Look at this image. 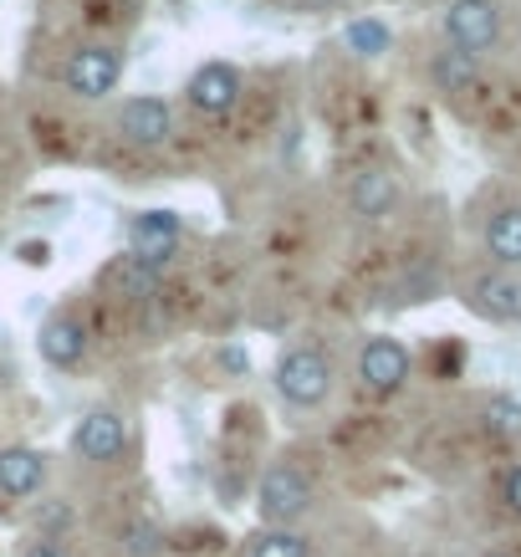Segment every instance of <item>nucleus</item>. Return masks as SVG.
Segmentation results:
<instances>
[{"instance_id": "1", "label": "nucleus", "mask_w": 521, "mask_h": 557, "mask_svg": "<svg viewBox=\"0 0 521 557\" xmlns=\"http://www.w3.org/2000/svg\"><path fill=\"white\" fill-rule=\"evenodd\" d=\"M271 384L282 394L291 409H318L327 405V394H333V358L312 348V343H291L282 348L276 358V373H271Z\"/></svg>"}, {"instance_id": "2", "label": "nucleus", "mask_w": 521, "mask_h": 557, "mask_svg": "<svg viewBox=\"0 0 521 557\" xmlns=\"http://www.w3.org/2000/svg\"><path fill=\"white\" fill-rule=\"evenodd\" d=\"M256 511L271 532H291L312 511V481L297 460H271L261 486H256Z\"/></svg>"}, {"instance_id": "3", "label": "nucleus", "mask_w": 521, "mask_h": 557, "mask_svg": "<svg viewBox=\"0 0 521 557\" xmlns=\"http://www.w3.org/2000/svg\"><path fill=\"white\" fill-rule=\"evenodd\" d=\"M445 41L481 62L501 41V5L496 0H450L445 5Z\"/></svg>"}, {"instance_id": "4", "label": "nucleus", "mask_w": 521, "mask_h": 557, "mask_svg": "<svg viewBox=\"0 0 521 557\" xmlns=\"http://www.w3.org/2000/svg\"><path fill=\"white\" fill-rule=\"evenodd\" d=\"M123 83V51L119 47H77L62 67V87L83 102H102Z\"/></svg>"}, {"instance_id": "5", "label": "nucleus", "mask_w": 521, "mask_h": 557, "mask_svg": "<svg viewBox=\"0 0 521 557\" xmlns=\"http://www.w3.org/2000/svg\"><path fill=\"white\" fill-rule=\"evenodd\" d=\"M123 450H128V420L119 409H92L72 430V456L87 466H113L123 460Z\"/></svg>"}, {"instance_id": "6", "label": "nucleus", "mask_w": 521, "mask_h": 557, "mask_svg": "<svg viewBox=\"0 0 521 557\" xmlns=\"http://www.w3.org/2000/svg\"><path fill=\"white\" fill-rule=\"evenodd\" d=\"M409 373H414V358L404 348L399 338H369L358 348V384L369 388V394H399L409 384Z\"/></svg>"}, {"instance_id": "7", "label": "nucleus", "mask_w": 521, "mask_h": 557, "mask_svg": "<svg viewBox=\"0 0 521 557\" xmlns=\"http://www.w3.org/2000/svg\"><path fill=\"white\" fill-rule=\"evenodd\" d=\"M179 236H185V225H179L174 210H144V215H134V225H128V256L153 271H164L169 256L179 251Z\"/></svg>"}, {"instance_id": "8", "label": "nucleus", "mask_w": 521, "mask_h": 557, "mask_svg": "<svg viewBox=\"0 0 521 557\" xmlns=\"http://www.w3.org/2000/svg\"><path fill=\"white\" fill-rule=\"evenodd\" d=\"M240 92H246V77H240V67H231V62H204V67H195V77H189V87H185L189 108L204 113V119H225L240 102Z\"/></svg>"}, {"instance_id": "9", "label": "nucleus", "mask_w": 521, "mask_h": 557, "mask_svg": "<svg viewBox=\"0 0 521 557\" xmlns=\"http://www.w3.org/2000/svg\"><path fill=\"white\" fill-rule=\"evenodd\" d=\"M134 149H164L169 138H174V108L164 98H128L119 108V119H113Z\"/></svg>"}, {"instance_id": "10", "label": "nucleus", "mask_w": 521, "mask_h": 557, "mask_svg": "<svg viewBox=\"0 0 521 557\" xmlns=\"http://www.w3.org/2000/svg\"><path fill=\"white\" fill-rule=\"evenodd\" d=\"M36 348L47 358L51 369H77L87 358V322L72 318V312H51L36 333Z\"/></svg>"}, {"instance_id": "11", "label": "nucleus", "mask_w": 521, "mask_h": 557, "mask_svg": "<svg viewBox=\"0 0 521 557\" xmlns=\"http://www.w3.org/2000/svg\"><path fill=\"white\" fill-rule=\"evenodd\" d=\"M47 456L41 450H32V445H5L0 450V496H11V502H26V496H36V491L47 486Z\"/></svg>"}, {"instance_id": "12", "label": "nucleus", "mask_w": 521, "mask_h": 557, "mask_svg": "<svg viewBox=\"0 0 521 557\" xmlns=\"http://www.w3.org/2000/svg\"><path fill=\"white\" fill-rule=\"evenodd\" d=\"M394 205H399V180L379 164L353 174V185H348V210L358 220H388L394 215Z\"/></svg>"}, {"instance_id": "13", "label": "nucleus", "mask_w": 521, "mask_h": 557, "mask_svg": "<svg viewBox=\"0 0 521 557\" xmlns=\"http://www.w3.org/2000/svg\"><path fill=\"white\" fill-rule=\"evenodd\" d=\"M511 292H517V276L486 271V276L471 282L466 302H471V312H481V318H491V322H511Z\"/></svg>"}, {"instance_id": "14", "label": "nucleus", "mask_w": 521, "mask_h": 557, "mask_svg": "<svg viewBox=\"0 0 521 557\" xmlns=\"http://www.w3.org/2000/svg\"><path fill=\"white\" fill-rule=\"evenodd\" d=\"M486 256L496 267H521V205H506L486 220Z\"/></svg>"}, {"instance_id": "15", "label": "nucleus", "mask_w": 521, "mask_h": 557, "mask_svg": "<svg viewBox=\"0 0 521 557\" xmlns=\"http://www.w3.org/2000/svg\"><path fill=\"white\" fill-rule=\"evenodd\" d=\"M430 77H435L439 92H466V87L475 83V57H466L460 47L435 51V62H430Z\"/></svg>"}, {"instance_id": "16", "label": "nucleus", "mask_w": 521, "mask_h": 557, "mask_svg": "<svg viewBox=\"0 0 521 557\" xmlns=\"http://www.w3.org/2000/svg\"><path fill=\"white\" fill-rule=\"evenodd\" d=\"M343 41H348L358 57H384L388 51V26L384 21H353V26L343 32Z\"/></svg>"}, {"instance_id": "17", "label": "nucleus", "mask_w": 521, "mask_h": 557, "mask_svg": "<svg viewBox=\"0 0 521 557\" xmlns=\"http://www.w3.org/2000/svg\"><path fill=\"white\" fill-rule=\"evenodd\" d=\"M251 557H312L302 532H266V537H256Z\"/></svg>"}, {"instance_id": "18", "label": "nucleus", "mask_w": 521, "mask_h": 557, "mask_svg": "<svg viewBox=\"0 0 521 557\" xmlns=\"http://www.w3.org/2000/svg\"><path fill=\"white\" fill-rule=\"evenodd\" d=\"M486 424L501 440H517L521 435V405H517V399H506V394H496V399L486 405Z\"/></svg>"}, {"instance_id": "19", "label": "nucleus", "mask_w": 521, "mask_h": 557, "mask_svg": "<svg viewBox=\"0 0 521 557\" xmlns=\"http://www.w3.org/2000/svg\"><path fill=\"white\" fill-rule=\"evenodd\" d=\"M123 547H128V557H153V547H159V532H153L149 522H138V527H128V532H123Z\"/></svg>"}, {"instance_id": "20", "label": "nucleus", "mask_w": 521, "mask_h": 557, "mask_svg": "<svg viewBox=\"0 0 521 557\" xmlns=\"http://www.w3.org/2000/svg\"><path fill=\"white\" fill-rule=\"evenodd\" d=\"M21 557H72V553H67V542L62 537H36V542L21 547Z\"/></svg>"}, {"instance_id": "21", "label": "nucleus", "mask_w": 521, "mask_h": 557, "mask_svg": "<svg viewBox=\"0 0 521 557\" xmlns=\"http://www.w3.org/2000/svg\"><path fill=\"white\" fill-rule=\"evenodd\" d=\"M506 507L521 517V466H511V475H506Z\"/></svg>"}, {"instance_id": "22", "label": "nucleus", "mask_w": 521, "mask_h": 557, "mask_svg": "<svg viewBox=\"0 0 521 557\" xmlns=\"http://www.w3.org/2000/svg\"><path fill=\"white\" fill-rule=\"evenodd\" d=\"M511 322L521 327V276H517V292H511Z\"/></svg>"}, {"instance_id": "23", "label": "nucleus", "mask_w": 521, "mask_h": 557, "mask_svg": "<svg viewBox=\"0 0 521 557\" xmlns=\"http://www.w3.org/2000/svg\"><path fill=\"white\" fill-rule=\"evenodd\" d=\"M481 557H511V553H481Z\"/></svg>"}]
</instances>
